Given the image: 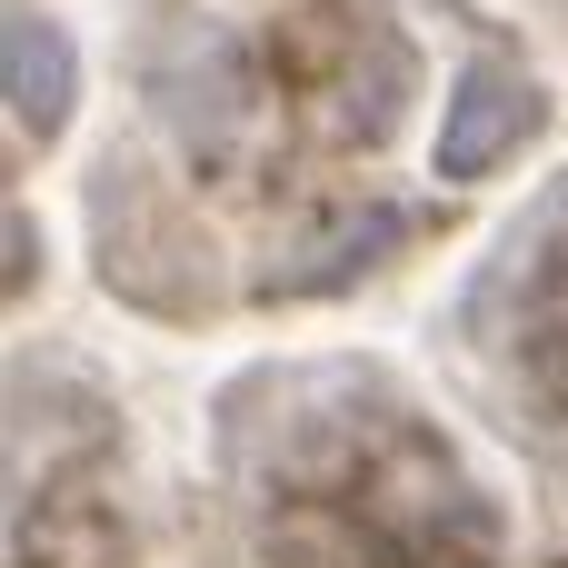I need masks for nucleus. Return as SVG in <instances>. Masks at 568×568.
<instances>
[{
	"instance_id": "nucleus-1",
	"label": "nucleus",
	"mask_w": 568,
	"mask_h": 568,
	"mask_svg": "<svg viewBox=\"0 0 568 568\" xmlns=\"http://www.w3.org/2000/svg\"><path fill=\"white\" fill-rule=\"evenodd\" d=\"M240 529L260 568H489L499 509L449 439L369 369H300L240 389L230 419Z\"/></svg>"
},
{
	"instance_id": "nucleus-2",
	"label": "nucleus",
	"mask_w": 568,
	"mask_h": 568,
	"mask_svg": "<svg viewBox=\"0 0 568 568\" xmlns=\"http://www.w3.org/2000/svg\"><path fill=\"white\" fill-rule=\"evenodd\" d=\"M469 349L489 369V389L509 399V419L568 449V180L519 220V240L479 270L469 290Z\"/></svg>"
},
{
	"instance_id": "nucleus-3",
	"label": "nucleus",
	"mask_w": 568,
	"mask_h": 568,
	"mask_svg": "<svg viewBox=\"0 0 568 568\" xmlns=\"http://www.w3.org/2000/svg\"><path fill=\"white\" fill-rule=\"evenodd\" d=\"M60 110H70V40L40 10H10V120L30 140H50Z\"/></svg>"
},
{
	"instance_id": "nucleus-4",
	"label": "nucleus",
	"mask_w": 568,
	"mask_h": 568,
	"mask_svg": "<svg viewBox=\"0 0 568 568\" xmlns=\"http://www.w3.org/2000/svg\"><path fill=\"white\" fill-rule=\"evenodd\" d=\"M489 130H499V140H529V130H539V90H529L519 70H479V80H469V120L449 130V170H479V160H489Z\"/></svg>"
},
{
	"instance_id": "nucleus-5",
	"label": "nucleus",
	"mask_w": 568,
	"mask_h": 568,
	"mask_svg": "<svg viewBox=\"0 0 568 568\" xmlns=\"http://www.w3.org/2000/svg\"><path fill=\"white\" fill-rule=\"evenodd\" d=\"M559 20H568V0H559Z\"/></svg>"
}]
</instances>
